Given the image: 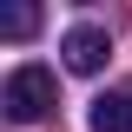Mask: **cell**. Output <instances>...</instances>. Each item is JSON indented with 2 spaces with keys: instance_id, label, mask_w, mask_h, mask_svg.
Returning a JSON list of instances; mask_svg holds the SVG:
<instances>
[{
  "instance_id": "4",
  "label": "cell",
  "mask_w": 132,
  "mask_h": 132,
  "mask_svg": "<svg viewBox=\"0 0 132 132\" xmlns=\"http://www.w3.org/2000/svg\"><path fill=\"white\" fill-rule=\"evenodd\" d=\"M33 27H40V7H7V13H0V33H7V40H27Z\"/></svg>"
},
{
  "instance_id": "2",
  "label": "cell",
  "mask_w": 132,
  "mask_h": 132,
  "mask_svg": "<svg viewBox=\"0 0 132 132\" xmlns=\"http://www.w3.org/2000/svg\"><path fill=\"white\" fill-rule=\"evenodd\" d=\"M60 53H66V73H99V66L112 60V40H106V27H93V20H79V27H66Z\"/></svg>"
},
{
  "instance_id": "3",
  "label": "cell",
  "mask_w": 132,
  "mask_h": 132,
  "mask_svg": "<svg viewBox=\"0 0 132 132\" xmlns=\"http://www.w3.org/2000/svg\"><path fill=\"white\" fill-rule=\"evenodd\" d=\"M93 132H132V86L93 99Z\"/></svg>"
},
{
  "instance_id": "1",
  "label": "cell",
  "mask_w": 132,
  "mask_h": 132,
  "mask_svg": "<svg viewBox=\"0 0 132 132\" xmlns=\"http://www.w3.org/2000/svg\"><path fill=\"white\" fill-rule=\"evenodd\" d=\"M0 106H7L13 126H33V119H46L53 106H60V86H53L46 66H13L7 86H0Z\"/></svg>"
}]
</instances>
